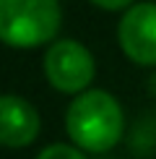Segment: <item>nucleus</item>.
<instances>
[{
  "mask_svg": "<svg viewBox=\"0 0 156 159\" xmlns=\"http://www.w3.org/2000/svg\"><path fill=\"white\" fill-rule=\"evenodd\" d=\"M65 133L86 154H104L115 149L125 133L122 104L104 89L81 91L65 110Z\"/></svg>",
  "mask_w": 156,
  "mask_h": 159,
  "instance_id": "1",
  "label": "nucleus"
},
{
  "mask_svg": "<svg viewBox=\"0 0 156 159\" xmlns=\"http://www.w3.org/2000/svg\"><path fill=\"white\" fill-rule=\"evenodd\" d=\"M63 26L60 0H0V42L13 50L52 44Z\"/></svg>",
  "mask_w": 156,
  "mask_h": 159,
  "instance_id": "2",
  "label": "nucleus"
},
{
  "mask_svg": "<svg viewBox=\"0 0 156 159\" xmlns=\"http://www.w3.org/2000/svg\"><path fill=\"white\" fill-rule=\"evenodd\" d=\"M44 78L60 94H81L96 76V63L89 47L78 39H55L44 52Z\"/></svg>",
  "mask_w": 156,
  "mask_h": 159,
  "instance_id": "3",
  "label": "nucleus"
},
{
  "mask_svg": "<svg viewBox=\"0 0 156 159\" xmlns=\"http://www.w3.org/2000/svg\"><path fill=\"white\" fill-rule=\"evenodd\" d=\"M117 42L130 63L156 68V3H133L117 24Z\"/></svg>",
  "mask_w": 156,
  "mask_h": 159,
  "instance_id": "4",
  "label": "nucleus"
},
{
  "mask_svg": "<svg viewBox=\"0 0 156 159\" xmlns=\"http://www.w3.org/2000/svg\"><path fill=\"white\" fill-rule=\"evenodd\" d=\"M42 120L37 107L24 97L0 94V146L26 149L37 141Z\"/></svg>",
  "mask_w": 156,
  "mask_h": 159,
  "instance_id": "5",
  "label": "nucleus"
},
{
  "mask_svg": "<svg viewBox=\"0 0 156 159\" xmlns=\"http://www.w3.org/2000/svg\"><path fill=\"white\" fill-rule=\"evenodd\" d=\"M37 159H89V157L76 143H50L39 151Z\"/></svg>",
  "mask_w": 156,
  "mask_h": 159,
  "instance_id": "6",
  "label": "nucleus"
},
{
  "mask_svg": "<svg viewBox=\"0 0 156 159\" xmlns=\"http://www.w3.org/2000/svg\"><path fill=\"white\" fill-rule=\"evenodd\" d=\"M89 3L102 11H128L135 0H89Z\"/></svg>",
  "mask_w": 156,
  "mask_h": 159,
  "instance_id": "7",
  "label": "nucleus"
}]
</instances>
